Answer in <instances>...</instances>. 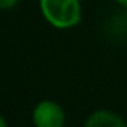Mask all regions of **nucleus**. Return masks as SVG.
Wrapping results in <instances>:
<instances>
[{
  "mask_svg": "<svg viewBox=\"0 0 127 127\" xmlns=\"http://www.w3.org/2000/svg\"><path fill=\"white\" fill-rule=\"evenodd\" d=\"M39 5L43 18L55 29H72L81 21L79 0H39Z\"/></svg>",
  "mask_w": 127,
  "mask_h": 127,
  "instance_id": "f257e3e1",
  "label": "nucleus"
},
{
  "mask_svg": "<svg viewBox=\"0 0 127 127\" xmlns=\"http://www.w3.org/2000/svg\"><path fill=\"white\" fill-rule=\"evenodd\" d=\"M33 121L36 127H63L64 112L58 103L51 100H43L34 108Z\"/></svg>",
  "mask_w": 127,
  "mask_h": 127,
  "instance_id": "f03ea898",
  "label": "nucleus"
},
{
  "mask_svg": "<svg viewBox=\"0 0 127 127\" xmlns=\"http://www.w3.org/2000/svg\"><path fill=\"white\" fill-rule=\"evenodd\" d=\"M85 127H127V124L124 123V120L111 112V111H96L93 112L87 121H85Z\"/></svg>",
  "mask_w": 127,
  "mask_h": 127,
  "instance_id": "7ed1b4c3",
  "label": "nucleus"
},
{
  "mask_svg": "<svg viewBox=\"0 0 127 127\" xmlns=\"http://www.w3.org/2000/svg\"><path fill=\"white\" fill-rule=\"evenodd\" d=\"M17 3L18 0H0V8L3 11H8V9H12Z\"/></svg>",
  "mask_w": 127,
  "mask_h": 127,
  "instance_id": "20e7f679",
  "label": "nucleus"
},
{
  "mask_svg": "<svg viewBox=\"0 0 127 127\" xmlns=\"http://www.w3.org/2000/svg\"><path fill=\"white\" fill-rule=\"evenodd\" d=\"M115 2H117L120 6H123V8H126V9H127V0H115Z\"/></svg>",
  "mask_w": 127,
  "mask_h": 127,
  "instance_id": "39448f33",
  "label": "nucleus"
},
{
  "mask_svg": "<svg viewBox=\"0 0 127 127\" xmlns=\"http://www.w3.org/2000/svg\"><path fill=\"white\" fill-rule=\"evenodd\" d=\"M0 123H2V127H6V120L2 117V118H0Z\"/></svg>",
  "mask_w": 127,
  "mask_h": 127,
  "instance_id": "423d86ee",
  "label": "nucleus"
}]
</instances>
